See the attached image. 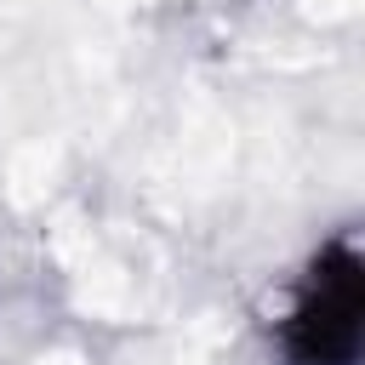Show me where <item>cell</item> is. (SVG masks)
<instances>
[{"label": "cell", "mask_w": 365, "mask_h": 365, "mask_svg": "<svg viewBox=\"0 0 365 365\" xmlns=\"http://www.w3.org/2000/svg\"><path fill=\"white\" fill-rule=\"evenodd\" d=\"M285 365H359L365 348V268L348 240H331L279 325Z\"/></svg>", "instance_id": "obj_1"}]
</instances>
